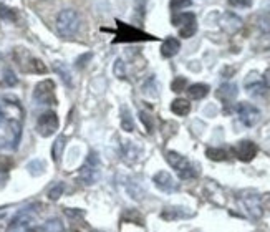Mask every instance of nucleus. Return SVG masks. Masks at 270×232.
Masks as SVG:
<instances>
[{
	"label": "nucleus",
	"instance_id": "1",
	"mask_svg": "<svg viewBox=\"0 0 270 232\" xmlns=\"http://www.w3.org/2000/svg\"><path fill=\"white\" fill-rule=\"evenodd\" d=\"M118 25V30H116V39L113 40V44H136V42H156L158 39L149 33H144L143 30H138L133 25H128V23L118 20L116 22Z\"/></svg>",
	"mask_w": 270,
	"mask_h": 232
},
{
	"label": "nucleus",
	"instance_id": "2",
	"mask_svg": "<svg viewBox=\"0 0 270 232\" xmlns=\"http://www.w3.org/2000/svg\"><path fill=\"white\" fill-rule=\"evenodd\" d=\"M80 25H82V20H80L78 12L73 8H65L56 15V32L61 37H66V39L73 37L80 30Z\"/></svg>",
	"mask_w": 270,
	"mask_h": 232
},
{
	"label": "nucleus",
	"instance_id": "3",
	"mask_svg": "<svg viewBox=\"0 0 270 232\" xmlns=\"http://www.w3.org/2000/svg\"><path fill=\"white\" fill-rule=\"evenodd\" d=\"M166 161L169 163V166H173L176 169L181 179H192L197 176V169L182 154L176 153V151H168L166 153Z\"/></svg>",
	"mask_w": 270,
	"mask_h": 232
},
{
	"label": "nucleus",
	"instance_id": "4",
	"mask_svg": "<svg viewBox=\"0 0 270 232\" xmlns=\"http://www.w3.org/2000/svg\"><path fill=\"white\" fill-rule=\"evenodd\" d=\"M173 25L179 27V37L181 39H191L194 33L197 32L196 15L191 12H182L179 15L173 17Z\"/></svg>",
	"mask_w": 270,
	"mask_h": 232
},
{
	"label": "nucleus",
	"instance_id": "5",
	"mask_svg": "<svg viewBox=\"0 0 270 232\" xmlns=\"http://www.w3.org/2000/svg\"><path fill=\"white\" fill-rule=\"evenodd\" d=\"M33 99H35L39 105H55V83L51 80H44L35 87L33 92Z\"/></svg>",
	"mask_w": 270,
	"mask_h": 232
},
{
	"label": "nucleus",
	"instance_id": "6",
	"mask_svg": "<svg viewBox=\"0 0 270 232\" xmlns=\"http://www.w3.org/2000/svg\"><path fill=\"white\" fill-rule=\"evenodd\" d=\"M56 130H58V116H56V113L46 111L44 115H40V118L37 120V131L44 138L55 135Z\"/></svg>",
	"mask_w": 270,
	"mask_h": 232
},
{
	"label": "nucleus",
	"instance_id": "7",
	"mask_svg": "<svg viewBox=\"0 0 270 232\" xmlns=\"http://www.w3.org/2000/svg\"><path fill=\"white\" fill-rule=\"evenodd\" d=\"M80 181H83V184H94L99 178V164H98V158L96 154H91L87 161V164L80 169L78 174Z\"/></svg>",
	"mask_w": 270,
	"mask_h": 232
},
{
	"label": "nucleus",
	"instance_id": "8",
	"mask_svg": "<svg viewBox=\"0 0 270 232\" xmlns=\"http://www.w3.org/2000/svg\"><path fill=\"white\" fill-rule=\"evenodd\" d=\"M257 144L252 143V141L249 139H244V141H239L237 144L232 148V153L235 154V158L239 161H242V163H250L255 156H257Z\"/></svg>",
	"mask_w": 270,
	"mask_h": 232
},
{
	"label": "nucleus",
	"instance_id": "9",
	"mask_svg": "<svg viewBox=\"0 0 270 232\" xmlns=\"http://www.w3.org/2000/svg\"><path fill=\"white\" fill-rule=\"evenodd\" d=\"M237 115H239V120L249 128L255 126L260 120L259 108H255L254 105H250V103H247V101H242L237 105Z\"/></svg>",
	"mask_w": 270,
	"mask_h": 232
},
{
	"label": "nucleus",
	"instance_id": "10",
	"mask_svg": "<svg viewBox=\"0 0 270 232\" xmlns=\"http://www.w3.org/2000/svg\"><path fill=\"white\" fill-rule=\"evenodd\" d=\"M240 202H242L244 209L252 219H260L264 214L262 204H260V197L255 192H245L240 196Z\"/></svg>",
	"mask_w": 270,
	"mask_h": 232
},
{
	"label": "nucleus",
	"instance_id": "11",
	"mask_svg": "<svg viewBox=\"0 0 270 232\" xmlns=\"http://www.w3.org/2000/svg\"><path fill=\"white\" fill-rule=\"evenodd\" d=\"M153 183H154V186L163 192H173V191H178L179 189L178 183L174 181V178L168 171L156 173L154 178H153Z\"/></svg>",
	"mask_w": 270,
	"mask_h": 232
},
{
	"label": "nucleus",
	"instance_id": "12",
	"mask_svg": "<svg viewBox=\"0 0 270 232\" xmlns=\"http://www.w3.org/2000/svg\"><path fill=\"white\" fill-rule=\"evenodd\" d=\"M179 50H181V42L174 39V37L166 39L163 42V45H161V55L164 58H173V56H176L179 53Z\"/></svg>",
	"mask_w": 270,
	"mask_h": 232
},
{
	"label": "nucleus",
	"instance_id": "13",
	"mask_svg": "<svg viewBox=\"0 0 270 232\" xmlns=\"http://www.w3.org/2000/svg\"><path fill=\"white\" fill-rule=\"evenodd\" d=\"M161 217L164 221H176V219H186V217H192V212H189L186 207H166L161 212Z\"/></svg>",
	"mask_w": 270,
	"mask_h": 232
},
{
	"label": "nucleus",
	"instance_id": "14",
	"mask_svg": "<svg viewBox=\"0 0 270 232\" xmlns=\"http://www.w3.org/2000/svg\"><path fill=\"white\" fill-rule=\"evenodd\" d=\"M222 28H224L225 32H229V33H235L239 30L240 27H242V20L237 17V15H234L232 12H227L222 15Z\"/></svg>",
	"mask_w": 270,
	"mask_h": 232
},
{
	"label": "nucleus",
	"instance_id": "15",
	"mask_svg": "<svg viewBox=\"0 0 270 232\" xmlns=\"http://www.w3.org/2000/svg\"><path fill=\"white\" fill-rule=\"evenodd\" d=\"M33 217H35V212H33L32 207H25V209H22L15 217H13L10 226H8V229H15V227L25 226L33 219Z\"/></svg>",
	"mask_w": 270,
	"mask_h": 232
},
{
	"label": "nucleus",
	"instance_id": "16",
	"mask_svg": "<svg viewBox=\"0 0 270 232\" xmlns=\"http://www.w3.org/2000/svg\"><path fill=\"white\" fill-rule=\"evenodd\" d=\"M245 88L250 94H262L265 90L264 82H260V78L257 77V73H250L247 80H245Z\"/></svg>",
	"mask_w": 270,
	"mask_h": 232
},
{
	"label": "nucleus",
	"instance_id": "17",
	"mask_svg": "<svg viewBox=\"0 0 270 232\" xmlns=\"http://www.w3.org/2000/svg\"><path fill=\"white\" fill-rule=\"evenodd\" d=\"M235 96H237V85L235 83H224L217 90V98H221L222 101H230Z\"/></svg>",
	"mask_w": 270,
	"mask_h": 232
},
{
	"label": "nucleus",
	"instance_id": "18",
	"mask_svg": "<svg viewBox=\"0 0 270 232\" xmlns=\"http://www.w3.org/2000/svg\"><path fill=\"white\" fill-rule=\"evenodd\" d=\"M209 90H211L209 85H206V83H194L187 88V94H189V98H192V99H202L209 94Z\"/></svg>",
	"mask_w": 270,
	"mask_h": 232
},
{
	"label": "nucleus",
	"instance_id": "19",
	"mask_svg": "<svg viewBox=\"0 0 270 232\" xmlns=\"http://www.w3.org/2000/svg\"><path fill=\"white\" fill-rule=\"evenodd\" d=\"M171 111L178 116H186L189 115V111H191V103L184 98H176L171 103Z\"/></svg>",
	"mask_w": 270,
	"mask_h": 232
},
{
	"label": "nucleus",
	"instance_id": "20",
	"mask_svg": "<svg viewBox=\"0 0 270 232\" xmlns=\"http://www.w3.org/2000/svg\"><path fill=\"white\" fill-rule=\"evenodd\" d=\"M32 232H63V224H61L60 219H50L44 226L32 229Z\"/></svg>",
	"mask_w": 270,
	"mask_h": 232
},
{
	"label": "nucleus",
	"instance_id": "21",
	"mask_svg": "<svg viewBox=\"0 0 270 232\" xmlns=\"http://www.w3.org/2000/svg\"><path fill=\"white\" fill-rule=\"evenodd\" d=\"M121 126L123 130L131 133L133 130H135V123H133V118H131V113L128 108H123L121 110Z\"/></svg>",
	"mask_w": 270,
	"mask_h": 232
},
{
	"label": "nucleus",
	"instance_id": "22",
	"mask_svg": "<svg viewBox=\"0 0 270 232\" xmlns=\"http://www.w3.org/2000/svg\"><path fill=\"white\" fill-rule=\"evenodd\" d=\"M206 156L212 161H225L227 159V151L221 149V148H207L206 149Z\"/></svg>",
	"mask_w": 270,
	"mask_h": 232
},
{
	"label": "nucleus",
	"instance_id": "23",
	"mask_svg": "<svg viewBox=\"0 0 270 232\" xmlns=\"http://www.w3.org/2000/svg\"><path fill=\"white\" fill-rule=\"evenodd\" d=\"M123 151H125V156L126 159L130 161H136L139 156V148H136L135 144H133V141H128V143H125V146H123Z\"/></svg>",
	"mask_w": 270,
	"mask_h": 232
},
{
	"label": "nucleus",
	"instance_id": "24",
	"mask_svg": "<svg viewBox=\"0 0 270 232\" xmlns=\"http://www.w3.org/2000/svg\"><path fill=\"white\" fill-rule=\"evenodd\" d=\"M28 72L46 73V66L44 65V61L39 60V58H30V60H28Z\"/></svg>",
	"mask_w": 270,
	"mask_h": 232
},
{
	"label": "nucleus",
	"instance_id": "25",
	"mask_svg": "<svg viewBox=\"0 0 270 232\" xmlns=\"http://www.w3.org/2000/svg\"><path fill=\"white\" fill-rule=\"evenodd\" d=\"M44 168H45V164H44V161H40V159H35L27 164V169L30 171V174H33V176H40V174L44 173Z\"/></svg>",
	"mask_w": 270,
	"mask_h": 232
},
{
	"label": "nucleus",
	"instance_id": "26",
	"mask_svg": "<svg viewBox=\"0 0 270 232\" xmlns=\"http://www.w3.org/2000/svg\"><path fill=\"white\" fill-rule=\"evenodd\" d=\"M143 93L144 94H149V96H158V94H159V92H158V83H156L154 78H149L148 82L144 83Z\"/></svg>",
	"mask_w": 270,
	"mask_h": 232
},
{
	"label": "nucleus",
	"instance_id": "27",
	"mask_svg": "<svg viewBox=\"0 0 270 232\" xmlns=\"http://www.w3.org/2000/svg\"><path fill=\"white\" fill-rule=\"evenodd\" d=\"M63 148H65V138H63V136H60V138L55 141L53 149H51V154H53V159L55 161L60 159L61 153H63Z\"/></svg>",
	"mask_w": 270,
	"mask_h": 232
},
{
	"label": "nucleus",
	"instance_id": "28",
	"mask_svg": "<svg viewBox=\"0 0 270 232\" xmlns=\"http://www.w3.org/2000/svg\"><path fill=\"white\" fill-rule=\"evenodd\" d=\"M55 70L61 75V78L65 80V83L68 85V87H72V77H70V72L66 70V66L63 63H60V61H56V63H55Z\"/></svg>",
	"mask_w": 270,
	"mask_h": 232
},
{
	"label": "nucleus",
	"instance_id": "29",
	"mask_svg": "<svg viewBox=\"0 0 270 232\" xmlns=\"http://www.w3.org/2000/svg\"><path fill=\"white\" fill-rule=\"evenodd\" d=\"M186 85H187V80L184 78V77H178V78H174L173 80V83H171V90L174 93H181L186 90Z\"/></svg>",
	"mask_w": 270,
	"mask_h": 232
},
{
	"label": "nucleus",
	"instance_id": "30",
	"mask_svg": "<svg viewBox=\"0 0 270 232\" xmlns=\"http://www.w3.org/2000/svg\"><path fill=\"white\" fill-rule=\"evenodd\" d=\"M63 191H65V184L63 183L55 184V186L48 191V197L51 199V201H56V199H58L61 194H63Z\"/></svg>",
	"mask_w": 270,
	"mask_h": 232
},
{
	"label": "nucleus",
	"instance_id": "31",
	"mask_svg": "<svg viewBox=\"0 0 270 232\" xmlns=\"http://www.w3.org/2000/svg\"><path fill=\"white\" fill-rule=\"evenodd\" d=\"M113 72L118 78L125 80L126 78V65L123 63V60H116L115 61V66H113Z\"/></svg>",
	"mask_w": 270,
	"mask_h": 232
},
{
	"label": "nucleus",
	"instance_id": "32",
	"mask_svg": "<svg viewBox=\"0 0 270 232\" xmlns=\"http://www.w3.org/2000/svg\"><path fill=\"white\" fill-rule=\"evenodd\" d=\"M191 5H192V0H171V3H169L171 10H182V8L191 7Z\"/></svg>",
	"mask_w": 270,
	"mask_h": 232
},
{
	"label": "nucleus",
	"instance_id": "33",
	"mask_svg": "<svg viewBox=\"0 0 270 232\" xmlns=\"http://www.w3.org/2000/svg\"><path fill=\"white\" fill-rule=\"evenodd\" d=\"M12 166H13L12 158H8V156H0V173L10 171Z\"/></svg>",
	"mask_w": 270,
	"mask_h": 232
},
{
	"label": "nucleus",
	"instance_id": "34",
	"mask_svg": "<svg viewBox=\"0 0 270 232\" xmlns=\"http://www.w3.org/2000/svg\"><path fill=\"white\" fill-rule=\"evenodd\" d=\"M259 28L264 33H270V13H265V15L260 17L259 20Z\"/></svg>",
	"mask_w": 270,
	"mask_h": 232
},
{
	"label": "nucleus",
	"instance_id": "35",
	"mask_svg": "<svg viewBox=\"0 0 270 232\" xmlns=\"http://www.w3.org/2000/svg\"><path fill=\"white\" fill-rule=\"evenodd\" d=\"M230 7H250L252 5V0H229Z\"/></svg>",
	"mask_w": 270,
	"mask_h": 232
},
{
	"label": "nucleus",
	"instance_id": "36",
	"mask_svg": "<svg viewBox=\"0 0 270 232\" xmlns=\"http://www.w3.org/2000/svg\"><path fill=\"white\" fill-rule=\"evenodd\" d=\"M5 83L10 85V87L17 83V78H15V75H13L12 70H5Z\"/></svg>",
	"mask_w": 270,
	"mask_h": 232
},
{
	"label": "nucleus",
	"instance_id": "37",
	"mask_svg": "<svg viewBox=\"0 0 270 232\" xmlns=\"http://www.w3.org/2000/svg\"><path fill=\"white\" fill-rule=\"evenodd\" d=\"M139 118L143 120V123L146 125V128H148V131L153 130V125H151V118H149V115H146V113L141 111V113H139Z\"/></svg>",
	"mask_w": 270,
	"mask_h": 232
},
{
	"label": "nucleus",
	"instance_id": "38",
	"mask_svg": "<svg viewBox=\"0 0 270 232\" xmlns=\"http://www.w3.org/2000/svg\"><path fill=\"white\" fill-rule=\"evenodd\" d=\"M262 82H264V85L267 88H270V68H267L265 70V73H264V78H262Z\"/></svg>",
	"mask_w": 270,
	"mask_h": 232
},
{
	"label": "nucleus",
	"instance_id": "39",
	"mask_svg": "<svg viewBox=\"0 0 270 232\" xmlns=\"http://www.w3.org/2000/svg\"><path fill=\"white\" fill-rule=\"evenodd\" d=\"M66 214H68V216H72V217H73V216H83V212H77V211H75V212H73V211H70V209H66Z\"/></svg>",
	"mask_w": 270,
	"mask_h": 232
}]
</instances>
